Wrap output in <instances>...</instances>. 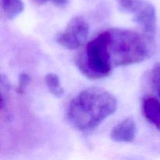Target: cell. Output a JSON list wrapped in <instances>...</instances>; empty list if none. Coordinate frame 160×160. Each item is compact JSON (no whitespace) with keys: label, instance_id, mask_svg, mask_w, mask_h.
I'll return each mask as SVG.
<instances>
[{"label":"cell","instance_id":"277c9868","mask_svg":"<svg viewBox=\"0 0 160 160\" xmlns=\"http://www.w3.org/2000/svg\"><path fill=\"white\" fill-rule=\"evenodd\" d=\"M89 34V24L82 17H74L62 31L57 34L56 42L68 49L81 47Z\"/></svg>","mask_w":160,"mask_h":160},{"label":"cell","instance_id":"5b68a950","mask_svg":"<svg viewBox=\"0 0 160 160\" xmlns=\"http://www.w3.org/2000/svg\"><path fill=\"white\" fill-rule=\"evenodd\" d=\"M134 20L142 28V31L155 37L156 31V12L155 7L148 2L138 0L131 10Z\"/></svg>","mask_w":160,"mask_h":160},{"label":"cell","instance_id":"9c48e42d","mask_svg":"<svg viewBox=\"0 0 160 160\" xmlns=\"http://www.w3.org/2000/svg\"><path fill=\"white\" fill-rule=\"evenodd\" d=\"M45 81L48 91L54 96L57 97V98H60L61 96L63 95L64 91L62 86H61L60 81H59V78L58 75L52 73H48L45 76Z\"/></svg>","mask_w":160,"mask_h":160},{"label":"cell","instance_id":"7c38bea8","mask_svg":"<svg viewBox=\"0 0 160 160\" xmlns=\"http://www.w3.org/2000/svg\"><path fill=\"white\" fill-rule=\"evenodd\" d=\"M30 82V77L27 73H22L20 76L19 79V84L17 88V92L18 94H23L24 92L25 89L28 87V84Z\"/></svg>","mask_w":160,"mask_h":160},{"label":"cell","instance_id":"52a82bcc","mask_svg":"<svg viewBox=\"0 0 160 160\" xmlns=\"http://www.w3.org/2000/svg\"><path fill=\"white\" fill-rule=\"evenodd\" d=\"M142 111L145 118L160 131V101L152 95H146L142 100Z\"/></svg>","mask_w":160,"mask_h":160},{"label":"cell","instance_id":"6da1fadb","mask_svg":"<svg viewBox=\"0 0 160 160\" xmlns=\"http://www.w3.org/2000/svg\"><path fill=\"white\" fill-rule=\"evenodd\" d=\"M117 107V101L112 94L99 88H88L71 100L67 117L75 128L89 132L112 115Z\"/></svg>","mask_w":160,"mask_h":160},{"label":"cell","instance_id":"7a4b0ae2","mask_svg":"<svg viewBox=\"0 0 160 160\" xmlns=\"http://www.w3.org/2000/svg\"><path fill=\"white\" fill-rule=\"evenodd\" d=\"M109 32V54L112 68L138 63L154 52L155 37L143 31L112 28Z\"/></svg>","mask_w":160,"mask_h":160},{"label":"cell","instance_id":"3957f363","mask_svg":"<svg viewBox=\"0 0 160 160\" xmlns=\"http://www.w3.org/2000/svg\"><path fill=\"white\" fill-rule=\"evenodd\" d=\"M109 30L98 34L78 53L76 64L82 74L90 79H101L112 72L109 54Z\"/></svg>","mask_w":160,"mask_h":160},{"label":"cell","instance_id":"4fadbf2b","mask_svg":"<svg viewBox=\"0 0 160 160\" xmlns=\"http://www.w3.org/2000/svg\"><path fill=\"white\" fill-rule=\"evenodd\" d=\"M138 0H117V3L123 10L131 12Z\"/></svg>","mask_w":160,"mask_h":160},{"label":"cell","instance_id":"ba28073f","mask_svg":"<svg viewBox=\"0 0 160 160\" xmlns=\"http://www.w3.org/2000/svg\"><path fill=\"white\" fill-rule=\"evenodd\" d=\"M21 0H1L2 14L8 20H12L20 15L23 10Z\"/></svg>","mask_w":160,"mask_h":160},{"label":"cell","instance_id":"8992f818","mask_svg":"<svg viewBox=\"0 0 160 160\" xmlns=\"http://www.w3.org/2000/svg\"><path fill=\"white\" fill-rule=\"evenodd\" d=\"M135 136L136 123L131 117L122 120L111 131V138L117 142H132Z\"/></svg>","mask_w":160,"mask_h":160},{"label":"cell","instance_id":"5bb4252c","mask_svg":"<svg viewBox=\"0 0 160 160\" xmlns=\"http://www.w3.org/2000/svg\"><path fill=\"white\" fill-rule=\"evenodd\" d=\"M34 1L37 2L38 3H40V4H44V3L48 2H51L54 3L56 6H60V7L67 6V3H68V0H34Z\"/></svg>","mask_w":160,"mask_h":160},{"label":"cell","instance_id":"8fae6325","mask_svg":"<svg viewBox=\"0 0 160 160\" xmlns=\"http://www.w3.org/2000/svg\"><path fill=\"white\" fill-rule=\"evenodd\" d=\"M151 82L153 89L160 98V62H158L151 71Z\"/></svg>","mask_w":160,"mask_h":160},{"label":"cell","instance_id":"30bf717a","mask_svg":"<svg viewBox=\"0 0 160 160\" xmlns=\"http://www.w3.org/2000/svg\"><path fill=\"white\" fill-rule=\"evenodd\" d=\"M9 91H10V84L9 80L6 76L2 75L1 77V112L2 114L6 110L8 102L9 99Z\"/></svg>","mask_w":160,"mask_h":160}]
</instances>
